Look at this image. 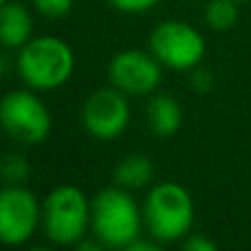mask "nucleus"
<instances>
[{
    "label": "nucleus",
    "mask_w": 251,
    "mask_h": 251,
    "mask_svg": "<svg viewBox=\"0 0 251 251\" xmlns=\"http://www.w3.org/2000/svg\"><path fill=\"white\" fill-rule=\"evenodd\" d=\"M143 209L130 190L115 185L97 192L91 201V229L106 249H128L141 236Z\"/></svg>",
    "instance_id": "obj_1"
},
{
    "label": "nucleus",
    "mask_w": 251,
    "mask_h": 251,
    "mask_svg": "<svg viewBox=\"0 0 251 251\" xmlns=\"http://www.w3.org/2000/svg\"><path fill=\"white\" fill-rule=\"evenodd\" d=\"M16 69L22 82L33 91H55L64 86L75 71V53L57 35L31 38L18 49Z\"/></svg>",
    "instance_id": "obj_2"
},
{
    "label": "nucleus",
    "mask_w": 251,
    "mask_h": 251,
    "mask_svg": "<svg viewBox=\"0 0 251 251\" xmlns=\"http://www.w3.org/2000/svg\"><path fill=\"white\" fill-rule=\"evenodd\" d=\"M143 223L156 243H176L194 225V201L174 181L156 183L143 203Z\"/></svg>",
    "instance_id": "obj_3"
},
{
    "label": "nucleus",
    "mask_w": 251,
    "mask_h": 251,
    "mask_svg": "<svg viewBox=\"0 0 251 251\" xmlns=\"http://www.w3.org/2000/svg\"><path fill=\"white\" fill-rule=\"evenodd\" d=\"M42 227L49 240L62 247H75L91 227V203L75 185H60L42 205Z\"/></svg>",
    "instance_id": "obj_4"
},
{
    "label": "nucleus",
    "mask_w": 251,
    "mask_h": 251,
    "mask_svg": "<svg viewBox=\"0 0 251 251\" xmlns=\"http://www.w3.org/2000/svg\"><path fill=\"white\" fill-rule=\"evenodd\" d=\"M51 113L33 88H18L0 97V128L22 146H38L51 134Z\"/></svg>",
    "instance_id": "obj_5"
},
{
    "label": "nucleus",
    "mask_w": 251,
    "mask_h": 251,
    "mask_svg": "<svg viewBox=\"0 0 251 251\" xmlns=\"http://www.w3.org/2000/svg\"><path fill=\"white\" fill-rule=\"evenodd\" d=\"M150 51L172 71H192L203 62L207 44L199 29L181 20H165L150 33Z\"/></svg>",
    "instance_id": "obj_6"
},
{
    "label": "nucleus",
    "mask_w": 251,
    "mask_h": 251,
    "mask_svg": "<svg viewBox=\"0 0 251 251\" xmlns=\"http://www.w3.org/2000/svg\"><path fill=\"white\" fill-rule=\"evenodd\" d=\"M42 221V205L25 185H4L0 190V243L20 247L29 243Z\"/></svg>",
    "instance_id": "obj_7"
},
{
    "label": "nucleus",
    "mask_w": 251,
    "mask_h": 251,
    "mask_svg": "<svg viewBox=\"0 0 251 251\" xmlns=\"http://www.w3.org/2000/svg\"><path fill=\"white\" fill-rule=\"evenodd\" d=\"M82 124L86 132L100 141L122 137L130 124L128 95L115 86L93 91L82 106Z\"/></svg>",
    "instance_id": "obj_8"
},
{
    "label": "nucleus",
    "mask_w": 251,
    "mask_h": 251,
    "mask_svg": "<svg viewBox=\"0 0 251 251\" xmlns=\"http://www.w3.org/2000/svg\"><path fill=\"white\" fill-rule=\"evenodd\" d=\"M163 79V64L152 55V51L126 49L113 55L108 64L110 86L126 95H150Z\"/></svg>",
    "instance_id": "obj_9"
},
{
    "label": "nucleus",
    "mask_w": 251,
    "mask_h": 251,
    "mask_svg": "<svg viewBox=\"0 0 251 251\" xmlns=\"http://www.w3.org/2000/svg\"><path fill=\"white\" fill-rule=\"evenodd\" d=\"M33 38L31 11L18 0H7L0 7V47L22 49Z\"/></svg>",
    "instance_id": "obj_10"
},
{
    "label": "nucleus",
    "mask_w": 251,
    "mask_h": 251,
    "mask_svg": "<svg viewBox=\"0 0 251 251\" xmlns=\"http://www.w3.org/2000/svg\"><path fill=\"white\" fill-rule=\"evenodd\" d=\"M148 128L152 130V134L161 139L174 137L183 126V108L172 95H152V100L148 101L146 110Z\"/></svg>",
    "instance_id": "obj_11"
},
{
    "label": "nucleus",
    "mask_w": 251,
    "mask_h": 251,
    "mask_svg": "<svg viewBox=\"0 0 251 251\" xmlns=\"http://www.w3.org/2000/svg\"><path fill=\"white\" fill-rule=\"evenodd\" d=\"M115 183L124 190H141V187L150 185L152 176H154V163L150 156L146 154H128L115 168Z\"/></svg>",
    "instance_id": "obj_12"
},
{
    "label": "nucleus",
    "mask_w": 251,
    "mask_h": 251,
    "mask_svg": "<svg viewBox=\"0 0 251 251\" xmlns=\"http://www.w3.org/2000/svg\"><path fill=\"white\" fill-rule=\"evenodd\" d=\"M205 20L214 31H227L238 20V4L236 0H212L205 7Z\"/></svg>",
    "instance_id": "obj_13"
},
{
    "label": "nucleus",
    "mask_w": 251,
    "mask_h": 251,
    "mask_svg": "<svg viewBox=\"0 0 251 251\" xmlns=\"http://www.w3.org/2000/svg\"><path fill=\"white\" fill-rule=\"evenodd\" d=\"M29 174H31L29 161L22 154H18V152H11V154H7L0 161V178L4 183H9V185H25Z\"/></svg>",
    "instance_id": "obj_14"
},
{
    "label": "nucleus",
    "mask_w": 251,
    "mask_h": 251,
    "mask_svg": "<svg viewBox=\"0 0 251 251\" xmlns=\"http://www.w3.org/2000/svg\"><path fill=\"white\" fill-rule=\"evenodd\" d=\"M33 2V9L44 18H51V20H57V18H64L71 13L75 0H31Z\"/></svg>",
    "instance_id": "obj_15"
},
{
    "label": "nucleus",
    "mask_w": 251,
    "mask_h": 251,
    "mask_svg": "<svg viewBox=\"0 0 251 251\" xmlns=\"http://www.w3.org/2000/svg\"><path fill=\"white\" fill-rule=\"evenodd\" d=\"M108 2L122 13H146L154 9L161 0H108Z\"/></svg>",
    "instance_id": "obj_16"
},
{
    "label": "nucleus",
    "mask_w": 251,
    "mask_h": 251,
    "mask_svg": "<svg viewBox=\"0 0 251 251\" xmlns=\"http://www.w3.org/2000/svg\"><path fill=\"white\" fill-rule=\"evenodd\" d=\"M183 249L187 251H216V243H212L205 236H190V238L183 240Z\"/></svg>",
    "instance_id": "obj_17"
},
{
    "label": "nucleus",
    "mask_w": 251,
    "mask_h": 251,
    "mask_svg": "<svg viewBox=\"0 0 251 251\" xmlns=\"http://www.w3.org/2000/svg\"><path fill=\"white\" fill-rule=\"evenodd\" d=\"M192 86L199 93H207L209 86H212V75H209V71L199 69V66L192 69Z\"/></svg>",
    "instance_id": "obj_18"
},
{
    "label": "nucleus",
    "mask_w": 251,
    "mask_h": 251,
    "mask_svg": "<svg viewBox=\"0 0 251 251\" xmlns=\"http://www.w3.org/2000/svg\"><path fill=\"white\" fill-rule=\"evenodd\" d=\"M156 249H159V245L154 243V238L152 240H141V236H139V238L128 247V251H156Z\"/></svg>",
    "instance_id": "obj_19"
},
{
    "label": "nucleus",
    "mask_w": 251,
    "mask_h": 251,
    "mask_svg": "<svg viewBox=\"0 0 251 251\" xmlns=\"http://www.w3.org/2000/svg\"><path fill=\"white\" fill-rule=\"evenodd\" d=\"M7 69H9V60H7V55H0V75H2Z\"/></svg>",
    "instance_id": "obj_20"
},
{
    "label": "nucleus",
    "mask_w": 251,
    "mask_h": 251,
    "mask_svg": "<svg viewBox=\"0 0 251 251\" xmlns=\"http://www.w3.org/2000/svg\"><path fill=\"white\" fill-rule=\"evenodd\" d=\"M4 2H7V0H0V7H2V4H4Z\"/></svg>",
    "instance_id": "obj_21"
},
{
    "label": "nucleus",
    "mask_w": 251,
    "mask_h": 251,
    "mask_svg": "<svg viewBox=\"0 0 251 251\" xmlns=\"http://www.w3.org/2000/svg\"><path fill=\"white\" fill-rule=\"evenodd\" d=\"M236 2H243V0H236Z\"/></svg>",
    "instance_id": "obj_22"
}]
</instances>
